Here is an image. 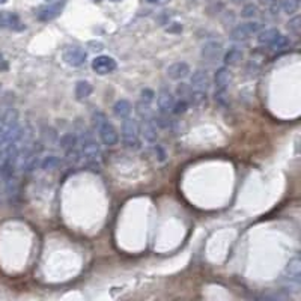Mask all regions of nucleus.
<instances>
[{
    "instance_id": "f257e3e1",
    "label": "nucleus",
    "mask_w": 301,
    "mask_h": 301,
    "mask_svg": "<svg viewBox=\"0 0 301 301\" xmlns=\"http://www.w3.org/2000/svg\"><path fill=\"white\" fill-rule=\"evenodd\" d=\"M77 140H79V149L80 157L85 161V164L92 169H99L101 166V146L93 136V132L87 127H80L77 129Z\"/></svg>"
},
{
    "instance_id": "c85d7f7f",
    "label": "nucleus",
    "mask_w": 301,
    "mask_h": 301,
    "mask_svg": "<svg viewBox=\"0 0 301 301\" xmlns=\"http://www.w3.org/2000/svg\"><path fill=\"white\" fill-rule=\"evenodd\" d=\"M188 103L185 101V99H178V101H175V104H173V109H172V113L173 115H184L187 110H188Z\"/></svg>"
},
{
    "instance_id": "2eb2a0df",
    "label": "nucleus",
    "mask_w": 301,
    "mask_h": 301,
    "mask_svg": "<svg viewBox=\"0 0 301 301\" xmlns=\"http://www.w3.org/2000/svg\"><path fill=\"white\" fill-rule=\"evenodd\" d=\"M0 27L9 29V30H23L24 24H23V21L20 20V17L17 14L2 11L0 12Z\"/></svg>"
},
{
    "instance_id": "412c9836",
    "label": "nucleus",
    "mask_w": 301,
    "mask_h": 301,
    "mask_svg": "<svg viewBox=\"0 0 301 301\" xmlns=\"http://www.w3.org/2000/svg\"><path fill=\"white\" fill-rule=\"evenodd\" d=\"M92 90H93V87H92V85L89 82H85V80L77 82V85H76V96H77V99H86V98H89L92 95Z\"/></svg>"
},
{
    "instance_id": "5701e85b",
    "label": "nucleus",
    "mask_w": 301,
    "mask_h": 301,
    "mask_svg": "<svg viewBox=\"0 0 301 301\" xmlns=\"http://www.w3.org/2000/svg\"><path fill=\"white\" fill-rule=\"evenodd\" d=\"M41 168L44 171H56L60 168V158L57 155H47L41 161Z\"/></svg>"
},
{
    "instance_id": "393cba45",
    "label": "nucleus",
    "mask_w": 301,
    "mask_h": 301,
    "mask_svg": "<svg viewBox=\"0 0 301 301\" xmlns=\"http://www.w3.org/2000/svg\"><path fill=\"white\" fill-rule=\"evenodd\" d=\"M280 8H282V11L285 14L294 15L300 9V0H282L280 2Z\"/></svg>"
},
{
    "instance_id": "cd10ccee",
    "label": "nucleus",
    "mask_w": 301,
    "mask_h": 301,
    "mask_svg": "<svg viewBox=\"0 0 301 301\" xmlns=\"http://www.w3.org/2000/svg\"><path fill=\"white\" fill-rule=\"evenodd\" d=\"M259 3L265 8H268V11L273 14V15H277L282 8H280V0H259Z\"/></svg>"
},
{
    "instance_id": "1a4fd4ad",
    "label": "nucleus",
    "mask_w": 301,
    "mask_h": 301,
    "mask_svg": "<svg viewBox=\"0 0 301 301\" xmlns=\"http://www.w3.org/2000/svg\"><path fill=\"white\" fill-rule=\"evenodd\" d=\"M190 77V86L194 90L208 92L211 87V76L207 70H196Z\"/></svg>"
},
{
    "instance_id": "f8f14e48",
    "label": "nucleus",
    "mask_w": 301,
    "mask_h": 301,
    "mask_svg": "<svg viewBox=\"0 0 301 301\" xmlns=\"http://www.w3.org/2000/svg\"><path fill=\"white\" fill-rule=\"evenodd\" d=\"M139 131H140V136L148 143H155L158 140V127L155 125L154 118L152 119H140Z\"/></svg>"
},
{
    "instance_id": "a211bd4d",
    "label": "nucleus",
    "mask_w": 301,
    "mask_h": 301,
    "mask_svg": "<svg viewBox=\"0 0 301 301\" xmlns=\"http://www.w3.org/2000/svg\"><path fill=\"white\" fill-rule=\"evenodd\" d=\"M131 110H132V107H131L129 101H127V99H119V101H116L115 106H113L115 115H116L118 118H121V119L129 116V115H131Z\"/></svg>"
},
{
    "instance_id": "ddd939ff",
    "label": "nucleus",
    "mask_w": 301,
    "mask_h": 301,
    "mask_svg": "<svg viewBox=\"0 0 301 301\" xmlns=\"http://www.w3.org/2000/svg\"><path fill=\"white\" fill-rule=\"evenodd\" d=\"M230 80H232V74H230V70L229 66H220L215 70L214 74V85L215 90L218 92H226L227 87L230 85Z\"/></svg>"
},
{
    "instance_id": "c756f323",
    "label": "nucleus",
    "mask_w": 301,
    "mask_h": 301,
    "mask_svg": "<svg viewBox=\"0 0 301 301\" xmlns=\"http://www.w3.org/2000/svg\"><path fill=\"white\" fill-rule=\"evenodd\" d=\"M154 96H155V92L152 90V89H143L142 90V101H145V103H151L152 99H154Z\"/></svg>"
},
{
    "instance_id": "423d86ee",
    "label": "nucleus",
    "mask_w": 301,
    "mask_h": 301,
    "mask_svg": "<svg viewBox=\"0 0 301 301\" xmlns=\"http://www.w3.org/2000/svg\"><path fill=\"white\" fill-rule=\"evenodd\" d=\"M63 60L70 66H82L87 59V53L79 45H66L62 51Z\"/></svg>"
},
{
    "instance_id": "20e7f679",
    "label": "nucleus",
    "mask_w": 301,
    "mask_h": 301,
    "mask_svg": "<svg viewBox=\"0 0 301 301\" xmlns=\"http://www.w3.org/2000/svg\"><path fill=\"white\" fill-rule=\"evenodd\" d=\"M259 30H262V23L256 20H247L244 23L237 24L232 30H230V40L237 41V43H243L247 41L253 37H256Z\"/></svg>"
},
{
    "instance_id": "f03ea898",
    "label": "nucleus",
    "mask_w": 301,
    "mask_h": 301,
    "mask_svg": "<svg viewBox=\"0 0 301 301\" xmlns=\"http://www.w3.org/2000/svg\"><path fill=\"white\" fill-rule=\"evenodd\" d=\"M92 121H93L95 129L98 131V136H99V140H101L103 145H106L109 148L118 145L119 134H118L116 128L113 127V124L109 122V119L106 118V115L103 112H99V110L93 112Z\"/></svg>"
},
{
    "instance_id": "473e14b6",
    "label": "nucleus",
    "mask_w": 301,
    "mask_h": 301,
    "mask_svg": "<svg viewBox=\"0 0 301 301\" xmlns=\"http://www.w3.org/2000/svg\"><path fill=\"white\" fill-rule=\"evenodd\" d=\"M149 3H161V2H164V0H148Z\"/></svg>"
},
{
    "instance_id": "f704fd0d",
    "label": "nucleus",
    "mask_w": 301,
    "mask_h": 301,
    "mask_svg": "<svg viewBox=\"0 0 301 301\" xmlns=\"http://www.w3.org/2000/svg\"><path fill=\"white\" fill-rule=\"evenodd\" d=\"M112 2H121V0H112Z\"/></svg>"
},
{
    "instance_id": "72a5a7b5",
    "label": "nucleus",
    "mask_w": 301,
    "mask_h": 301,
    "mask_svg": "<svg viewBox=\"0 0 301 301\" xmlns=\"http://www.w3.org/2000/svg\"><path fill=\"white\" fill-rule=\"evenodd\" d=\"M8 0H0V3H6Z\"/></svg>"
},
{
    "instance_id": "bb28decb",
    "label": "nucleus",
    "mask_w": 301,
    "mask_h": 301,
    "mask_svg": "<svg viewBox=\"0 0 301 301\" xmlns=\"http://www.w3.org/2000/svg\"><path fill=\"white\" fill-rule=\"evenodd\" d=\"M259 300H271V301H286L289 300V294H286L285 291H279V292H266L258 297Z\"/></svg>"
},
{
    "instance_id": "6ab92c4d",
    "label": "nucleus",
    "mask_w": 301,
    "mask_h": 301,
    "mask_svg": "<svg viewBox=\"0 0 301 301\" xmlns=\"http://www.w3.org/2000/svg\"><path fill=\"white\" fill-rule=\"evenodd\" d=\"M136 113H137L139 119H152L154 118V112H152L149 103H145V101L136 103Z\"/></svg>"
},
{
    "instance_id": "a878e982",
    "label": "nucleus",
    "mask_w": 301,
    "mask_h": 301,
    "mask_svg": "<svg viewBox=\"0 0 301 301\" xmlns=\"http://www.w3.org/2000/svg\"><path fill=\"white\" fill-rule=\"evenodd\" d=\"M176 95L179 96V99H185L188 104L191 101V95H193V87L187 83H181L176 87Z\"/></svg>"
},
{
    "instance_id": "6e6552de",
    "label": "nucleus",
    "mask_w": 301,
    "mask_h": 301,
    "mask_svg": "<svg viewBox=\"0 0 301 301\" xmlns=\"http://www.w3.org/2000/svg\"><path fill=\"white\" fill-rule=\"evenodd\" d=\"M116 60L110 56H98L92 60V70L98 74V76H107L110 73H113L116 70Z\"/></svg>"
},
{
    "instance_id": "dca6fc26",
    "label": "nucleus",
    "mask_w": 301,
    "mask_h": 301,
    "mask_svg": "<svg viewBox=\"0 0 301 301\" xmlns=\"http://www.w3.org/2000/svg\"><path fill=\"white\" fill-rule=\"evenodd\" d=\"M244 59V51L240 47H230L223 53V63L226 66H237Z\"/></svg>"
},
{
    "instance_id": "aec40b11",
    "label": "nucleus",
    "mask_w": 301,
    "mask_h": 301,
    "mask_svg": "<svg viewBox=\"0 0 301 301\" xmlns=\"http://www.w3.org/2000/svg\"><path fill=\"white\" fill-rule=\"evenodd\" d=\"M241 18L244 20H255L259 15V6L256 3H244L240 12Z\"/></svg>"
},
{
    "instance_id": "f3484780",
    "label": "nucleus",
    "mask_w": 301,
    "mask_h": 301,
    "mask_svg": "<svg viewBox=\"0 0 301 301\" xmlns=\"http://www.w3.org/2000/svg\"><path fill=\"white\" fill-rule=\"evenodd\" d=\"M279 34H280V30L277 27H270V29H265V30H259L256 34V41L260 45H270L277 38Z\"/></svg>"
},
{
    "instance_id": "b1692460",
    "label": "nucleus",
    "mask_w": 301,
    "mask_h": 301,
    "mask_svg": "<svg viewBox=\"0 0 301 301\" xmlns=\"http://www.w3.org/2000/svg\"><path fill=\"white\" fill-rule=\"evenodd\" d=\"M289 45H291V40H289V37H286V35H282V34H279V35H277V38H276L273 43L270 44V47H271L274 51H282V50H286Z\"/></svg>"
},
{
    "instance_id": "9d476101",
    "label": "nucleus",
    "mask_w": 301,
    "mask_h": 301,
    "mask_svg": "<svg viewBox=\"0 0 301 301\" xmlns=\"http://www.w3.org/2000/svg\"><path fill=\"white\" fill-rule=\"evenodd\" d=\"M200 56L207 62H215L223 56V44L220 41H207L200 48Z\"/></svg>"
},
{
    "instance_id": "7ed1b4c3",
    "label": "nucleus",
    "mask_w": 301,
    "mask_h": 301,
    "mask_svg": "<svg viewBox=\"0 0 301 301\" xmlns=\"http://www.w3.org/2000/svg\"><path fill=\"white\" fill-rule=\"evenodd\" d=\"M122 142L128 149H139L140 148V131H139V122L132 118H124L122 121Z\"/></svg>"
},
{
    "instance_id": "7c9ffc66",
    "label": "nucleus",
    "mask_w": 301,
    "mask_h": 301,
    "mask_svg": "<svg viewBox=\"0 0 301 301\" xmlns=\"http://www.w3.org/2000/svg\"><path fill=\"white\" fill-rule=\"evenodd\" d=\"M9 68V65H8V60L3 57V54L0 53V71H6Z\"/></svg>"
},
{
    "instance_id": "0eeeda50",
    "label": "nucleus",
    "mask_w": 301,
    "mask_h": 301,
    "mask_svg": "<svg viewBox=\"0 0 301 301\" xmlns=\"http://www.w3.org/2000/svg\"><path fill=\"white\" fill-rule=\"evenodd\" d=\"M65 5H66V0H56V2H53V3H48L47 6L40 8V11H38L37 15H38V18H40L41 21L54 20L56 17H59V15L62 14Z\"/></svg>"
},
{
    "instance_id": "9b49d317",
    "label": "nucleus",
    "mask_w": 301,
    "mask_h": 301,
    "mask_svg": "<svg viewBox=\"0 0 301 301\" xmlns=\"http://www.w3.org/2000/svg\"><path fill=\"white\" fill-rule=\"evenodd\" d=\"M175 95L168 89V87H161L157 93V107L160 113L169 115L172 113L173 104H175Z\"/></svg>"
},
{
    "instance_id": "39448f33",
    "label": "nucleus",
    "mask_w": 301,
    "mask_h": 301,
    "mask_svg": "<svg viewBox=\"0 0 301 301\" xmlns=\"http://www.w3.org/2000/svg\"><path fill=\"white\" fill-rule=\"evenodd\" d=\"M60 148L65 151V155L70 161L73 163H79L82 160L80 157V149H79V140L77 136L74 132H66L60 137L59 140Z\"/></svg>"
},
{
    "instance_id": "c9c22d12",
    "label": "nucleus",
    "mask_w": 301,
    "mask_h": 301,
    "mask_svg": "<svg viewBox=\"0 0 301 301\" xmlns=\"http://www.w3.org/2000/svg\"><path fill=\"white\" fill-rule=\"evenodd\" d=\"M47 2H50V0H47Z\"/></svg>"
},
{
    "instance_id": "2f4dec72",
    "label": "nucleus",
    "mask_w": 301,
    "mask_h": 301,
    "mask_svg": "<svg viewBox=\"0 0 301 301\" xmlns=\"http://www.w3.org/2000/svg\"><path fill=\"white\" fill-rule=\"evenodd\" d=\"M229 2H232L233 5H241V3H247V0H229Z\"/></svg>"
},
{
    "instance_id": "4be33fe9",
    "label": "nucleus",
    "mask_w": 301,
    "mask_h": 301,
    "mask_svg": "<svg viewBox=\"0 0 301 301\" xmlns=\"http://www.w3.org/2000/svg\"><path fill=\"white\" fill-rule=\"evenodd\" d=\"M286 29L289 30V34L295 38H298L301 34V17L294 14L292 18H289V21L286 23Z\"/></svg>"
},
{
    "instance_id": "4468645a",
    "label": "nucleus",
    "mask_w": 301,
    "mask_h": 301,
    "mask_svg": "<svg viewBox=\"0 0 301 301\" xmlns=\"http://www.w3.org/2000/svg\"><path fill=\"white\" fill-rule=\"evenodd\" d=\"M190 66L188 63L185 62H175L171 66H168L166 70V74L171 80H176V82H181V80H185L188 76H190Z\"/></svg>"
}]
</instances>
